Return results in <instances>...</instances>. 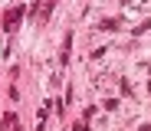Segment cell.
<instances>
[{
	"mask_svg": "<svg viewBox=\"0 0 151 131\" xmlns=\"http://www.w3.org/2000/svg\"><path fill=\"white\" fill-rule=\"evenodd\" d=\"M20 16H23V7H13V10H10V13L4 16V30H17Z\"/></svg>",
	"mask_w": 151,
	"mask_h": 131,
	"instance_id": "1",
	"label": "cell"
},
{
	"mask_svg": "<svg viewBox=\"0 0 151 131\" xmlns=\"http://www.w3.org/2000/svg\"><path fill=\"white\" fill-rule=\"evenodd\" d=\"M4 131H23L20 128V121H17V115L10 112V115H4Z\"/></svg>",
	"mask_w": 151,
	"mask_h": 131,
	"instance_id": "2",
	"label": "cell"
},
{
	"mask_svg": "<svg viewBox=\"0 0 151 131\" xmlns=\"http://www.w3.org/2000/svg\"><path fill=\"white\" fill-rule=\"evenodd\" d=\"M99 30H118V20H105L102 26H99Z\"/></svg>",
	"mask_w": 151,
	"mask_h": 131,
	"instance_id": "3",
	"label": "cell"
},
{
	"mask_svg": "<svg viewBox=\"0 0 151 131\" xmlns=\"http://www.w3.org/2000/svg\"><path fill=\"white\" fill-rule=\"evenodd\" d=\"M76 131H89V125L86 121H76Z\"/></svg>",
	"mask_w": 151,
	"mask_h": 131,
	"instance_id": "4",
	"label": "cell"
},
{
	"mask_svg": "<svg viewBox=\"0 0 151 131\" xmlns=\"http://www.w3.org/2000/svg\"><path fill=\"white\" fill-rule=\"evenodd\" d=\"M141 131H151V125H141Z\"/></svg>",
	"mask_w": 151,
	"mask_h": 131,
	"instance_id": "5",
	"label": "cell"
}]
</instances>
